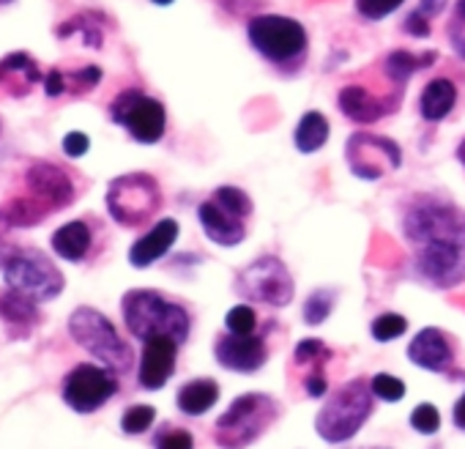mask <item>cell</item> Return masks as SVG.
Segmentation results:
<instances>
[{
    "label": "cell",
    "instance_id": "obj_1",
    "mask_svg": "<svg viewBox=\"0 0 465 449\" xmlns=\"http://www.w3.org/2000/svg\"><path fill=\"white\" fill-rule=\"evenodd\" d=\"M121 310H124L126 329L143 343L164 334L173 337L178 345H183L189 337V326H192L189 313L181 304L167 302L156 291H129L121 302Z\"/></svg>",
    "mask_w": 465,
    "mask_h": 449
},
{
    "label": "cell",
    "instance_id": "obj_2",
    "mask_svg": "<svg viewBox=\"0 0 465 449\" xmlns=\"http://www.w3.org/2000/svg\"><path fill=\"white\" fill-rule=\"evenodd\" d=\"M277 414L280 408L274 397L261 392L242 394L216 419V444L222 449H244L274 424Z\"/></svg>",
    "mask_w": 465,
    "mask_h": 449
},
{
    "label": "cell",
    "instance_id": "obj_3",
    "mask_svg": "<svg viewBox=\"0 0 465 449\" xmlns=\"http://www.w3.org/2000/svg\"><path fill=\"white\" fill-rule=\"evenodd\" d=\"M402 228L411 244L430 242H465V211L438 195H421L405 211Z\"/></svg>",
    "mask_w": 465,
    "mask_h": 449
},
{
    "label": "cell",
    "instance_id": "obj_4",
    "mask_svg": "<svg viewBox=\"0 0 465 449\" xmlns=\"http://www.w3.org/2000/svg\"><path fill=\"white\" fill-rule=\"evenodd\" d=\"M372 414V389L361 378L340 386L329 403L318 411V435L329 444H342L353 438Z\"/></svg>",
    "mask_w": 465,
    "mask_h": 449
},
{
    "label": "cell",
    "instance_id": "obj_5",
    "mask_svg": "<svg viewBox=\"0 0 465 449\" xmlns=\"http://www.w3.org/2000/svg\"><path fill=\"white\" fill-rule=\"evenodd\" d=\"M69 332L107 370H113V373H129L132 370V364H134L132 345L126 340H121V334L115 332L110 318H104L99 310H94V307L74 310L69 318Z\"/></svg>",
    "mask_w": 465,
    "mask_h": 449
},
{
    "label": "cell",
    "instance_id": "obj_6",
    "mask_svg": "<svg viewBox=\"0 0 465 449\" xmlns=\"http://www.w3.org/2000/svg\"><path fill=\"white\" fill-rule=\"evenodd\" d=\"M247 39L250 45L274 66H288V64H302L307 55V28L282 15H258L247 25Z\"/></svg>",
    "mask_w": 465,
    "mask_h": 449
},
{
    "label": "cell",
    "instance_id": "obj_7",
    "mask_svg": "<svg viewBox=\"0 0 465 449\" xmlns=\"http://www.w3.org/2000/svg\"><path fill=\"white\" fill-rule=\"evenodd\" d=\"M107 208L124 228H140L162 208V189L148 173H126L110 184Z\"/></svg>",
    "mask_w": 465,
    "mask_h": 449
},
{
    "label": "cell",
    "instance_id": "obj_8",
    "mask_svg": "<svg viewBox=\"0 0 465 449\" xmlns=\"http://www.w3.org/2000/svg\"><path fill=\"white\" fill-rule=\"evenodd\" d=\"M4 277L12 291L28 296L31 302H50L64 291V274L39 250L12 253L4 264Z\"/></svg>",
    "mask_w": 465,
    "mask_h": 449
},
{
    "label": "cell",
    "instance_id": "obj_9",
    "mask_svg": "<svg viewBox=\"0 0 465 449\" xmlns=\"http://www.w3.org/2000/svg\"><path fill=\"white\" fill-rule=\"evenodd\" d=\"M110 118L145 145L159 143L167 129L164 105L153 96H145L140 88H126L124 94H118L110 105Z\"/></svg>",
    "mask_w": 465,
    "mask_h": 449
},
{
    "label": "cell",
    "instance_id": "obj_10",
    "mask_svg": "<svg viewBox=\"0 0 465 449\" xmlns=\"http://www.w3.org/2000/svg\"><path fill=\"white\" fill-rule=\"evenodd\" d=\"M236 288L247 299L261 302V304H272V307L291 304L293 294H296V285H293V277H291L288 266L274 255H266V258H258L255 264H250L239 274Z\"/></svg>",
    "mask_w": 465,
    "mask_h": 449
},
{
    "label": "cell",
    "instance_id": "obj_11",
    "mask_svg": "<svg viewBox=\"0 0 465 449\" xmlns=\"http://www.w3.org/2000/svg\"><path fill=\"white\" fill-rule=\"evenodd\" d=\"M348 167L356 178L364 181H378L389 170H397L402 165V151L391 137L383 135H370V132H356L348 137L345 145Z\"/></svg>",
    "mask_w": 465,
    "mask_h": 449
},
{
    "label": "cell",
    "instance_id": "obj_12",
    "mask_svg": "<svg viewBox=\"0 0 465 449\" xmlns=\"http://www.w3.org/2000/svg\"><path fill=\"white\" fill-rule=\"evenodd\" d=\"M118 392L115 373L96 364H77L64 381V400L80 414L102 408Z\"/></svg>",
    "mask_w": 465,
    "mask_h": 449
},
{
    "label": "cell",
    "instance_id": "obj_13",
    "mask_svg": "<svg viewBox=\"0 0 465 449\" xmlns=\"http://www.w3.org/2000/svg\"><path fill=\"white\" fill-rule=\"evenodd\" d=\"M416 272L435 288H451L465 277V242H430L416 247Z\"/></svg>",
    "mask_w": 465,
    "mask_h": 449
},
{
    "label": "cell",
    "instance_id": "obj_14",
    "mask_svg": "<svg viewBox=\"0 0 465 449\" xmlns=\"http://www.w3.org/2000/svg\"><path fill=\"white\" fill-rule=\"evenodd\" d=\"M25 195L39 203L47 214L66 208L74 200V184L66 170L50 165V162H31L25 170Z\"/></svg>",
    "mask_w": 465,
    "mask_h": 449
},
{
    "label": "cell",
    "instance_id": "obj_15",
    "mask_svg": "<svg viewBox=\"0 0 465 449\" xmlns=\"http://www.w3.org/2000/svg\"><path fill=\"white\" fill-rule=\"evenodd\" d=\"M216 362L232 373H255L266 364V337L258 334H224L213 345Z\"/></svg>",
    "mask_w": 465,
    "mask_h": 449
},
{
    "label": "cell",
    "instance_id": "obj_16",
    "mask_svg": "<svg viewBox=\"0 0 465 449\" xmlns=\"http://www.w3.org/2000/svg\"><path fill=\"white\" fill-rule=\"evenodd\" d=\"M340 113L356 124H378L381 118L391 115L400 105V94H389V96H375L370 88L364 85H345L337 96Z\"/></svg>",
    "mask_w": 465,
    "mask_h": 449
},
{
    "label": "cell",
    "instance_id": "obj_17",
    "mask_svg": "<svg viewBox=\"0 0 465 449\" xmlns=\"http://www.w3.org/2000/svg\"><path fill=\"white\" fill-rule=\"evenodd\" d=\"M175 356H178V343L173 337H151L145 340L143 356H140V386L143 389H162L167 378L175 373Z\"/></svg>",
    "mask_w": 465,
    "mask_h": 449
},
{
    "label": "cell",
    "instance_id": "obj_18",
    "mask_svg": "<svg viewBox=\"0 0 465 449\" xmlns=\"http://www.w3.org/2000/svg\"><path fill=\"white\" fill-rule=\"evenodd\" d=\"M408 359L430 373H446L451 375V367H454V348L449 343V337L435 329V326H427L421 329L411 345H408Z\"/></svg>",
    "mask_w": 465,
    "mask_h": 449
},
{
    "label": "cell",
    "instance_id": "obj_19",
    "mask_svg": "<svg viewBox=\"0 0 465 449\" xmlns=\"http://www.w3.org/2000/svg\"><path fill=\"white\" fill-rule=\"evenodd\" d=\"M197 219H200V224H203L205 236H208L213 244H219V247H236V244H242L244 236H247L244 219L236 216V214H230V211H224L213 197L205 200V203H200Z\"/></svg>",
    "mask_w": 465,
    "mask_h": 449
},
{
    "label": "cell",
    "instance_id": "obj_20",
    "mask_svg": "<svg viewBox=\"0 0 465 449\" xmlns=\"http://www.w3.org/2000/svg\"><path fill=\"white\" fill-rule=\"evenodd\" d=\"M178 231H181V228H178V222H175V219H162V222H156L143 239H137V242L132 244V250H129V264H132L134 269H145V266L156 264L159 258H164V255L170 253V247H173L175 239H178Z\"/></svg>",
    "mask_w": 465,
    "mask_h": 449
},
{
    "label": "cell",
    "instance_id": "obj_21",
    "mask_svg": "<svg viewBox=\"0 0 465 449\" xmlns=\"http://www.w3.org/2000/svg\"><path fill=\"white\" fill-rule=\"evenodd\" d=\"M329 356H331V351H329L321 340H315V337L302 340L299 348H296V354H293L296 367H312V373H307V375L302 378L304 392H307L310 397H323V394L329 392V381H326V375H323V364H326L323 359H329Z\"/></svg>",
    "mask_w": 465,
    "mask_h": 449
},
{
    "label": "cell",
    "instance_id": "obj_22",
    "mask_svg": "<svg viewBox=\"0 0 465 449\" xmlns=\"http://www.w3.org/2000/svg\"><path fill=\"white\" fill-rule=\"evenodd\" d=\"M39 80V64L28 53H12L0 61V85H6V94L12 96H25Z\"/></svg>",
    "mask_w": 465,
    "mask_h": 449
},
{
    "label": "cell",
    "instance_id": "obj_23",
    "mask_svg": "<svg viewBox=\"0 0 465 449\" xmlns=\"http://www.w3.org/2000/svg\"><path fill=\"white\" fill-rule=\"evenodd\" d=\"M457 105V85L449 77H435L424 85L419 99V113L427 124L443 121Z\"/></svg>",
    "mask_w": 465,
    "mask_h": 449
},
{
    "label": "cell",
    "instance_id": "obj_24",
    "mask_svg": "<svg viewBox=\"0 0 465 449\" xmlns=\"http://www.w3.org/2000/svg\"><path fill=\"white\" fill-rule=\"evenodd\" d=\"M91 242H94V234L88 228V222H83V219L66 222L64 228H58L53 234V250L58 253V258L72 261V264H80L88 255Z\"/></svg>",
    "mask_w": 465,
    "mask_h": 449
},
{
    "label": "cell",
    "instance_id": "obj_25",
    "mask_svg": "<svg viewBox=\"0 0 465 449\" xmlns=\"http://www.w3.org/2000/svg\"><path fill=\"white\" fill-rule=\"evenodd\" d=\"M219 400V386L216 381L211 378H197V381H189L178 389V408L186 414V416H200L205 411H211Z\"/></svg>",
    "mask_w": 465,
    "mask_h": 449
},
{
    "label": "cell",
    "instance_id": "obj_26",
    "mask_svg": "<svg viewBox=\"0 0 465 449\" xmlns=\"http://www.w3.org/2000/svg\"><path fill=\"white\" fill-rule=\"evenodd\" d=\"M293 140H296V148L302 154L321 151L329 143V121H326V115L318 113V110L304 113L302 121H299V126H296V137Z\"/></svg>",
    "mask_w": 465,
    "mask_h": 449
},
{
    "label": "cell",
    "instance_id": "obj_27",
    "mask_svg": "<svg viewBox=\"0 0 465 449\" xmlns=\"http://www.w3.org/2000/svg\"><path fill=\"white\" fill-rule=\"evenodd\" d=\"M0 318H4L6 324L34 326L39 321V310H36V302H31L28 296L9 288V291L0 294Z\"/></svg>",
    "mask_w": 465,
    "mask_h": 449
},
{
    "label": "cell",
    "instance_id": "obj_28",
    "mask_svg": "<svg viewBox=\"0 0 465 449\" xmlns=\"http://www.w3.org/2000/svg\"><path fill=\"white\" fill-rule=\"evenodd\" d=\"M419 69H421L419 55H413V53H408V50H394V53H389L386 61H383L386 77H389L394 85H400V88H402Z\"/></svg>",
    "mask_w": 465,
    "mask_h": 449
},
{
    "label": "cell",
    "instance_id": "obj_29",
    "mask_svg": "<svg viewBox=\"0 0 465 449\" xmlns=\"http://www.w3.org/2000/svg\"><path fill=\"white\" fill-rule=\"evenodd\" d=\"M211 197H213L224 211L236 214V216H242V219H247V216L252 214V200H250V195H247L244 189H239V186H219V189H213Z\"/></svg>",
    "mask_w": 465,
    "mask_h": 449
},
{
    "label": "cell",
    "instance_id": "obj_30",
    "mask_svg": "<svg viewBox=\"0 0 465 449\" xmlns=\"http://www.w3.org/2000/svg\"><path fill=\"white\" fill-rule=\"evenodd\" d=\"M74 31H80L85 36V45L94 47V50H102L104 45V36H102V28H99V20H91V15H80V17H72L69 23H64L58 28V36H72Z\"/></svg>",
    "mask_w": 465,
    "mask_h": 449
},
{
    "label": "cell",
    "instance_id": "obj_31",
    "mask_svg": "<svg viewBox=\"0 0 465 449\" xmlns=\"http://www.w3.org/2000/svg\"><path fill=\"white\" fill-rule=\"evenodd\" d=\"M224 326H227L230 334H255V329H258V315H255V310H252L250 304H236V307H232V310L227 313Z\"/></svg>",
    "mask_w": 465,
    "mask_h": 449
},
{
    "label": "cell",
    "instance_id": "obj_32",
    "mask_svg": "<svg viewBox=\"0 0 465 449\" xmlns=\"http://www.w3.org/2000/svg\"><path fill=\"white\" fill-rule=\"evenodd\" d=\"M334 294L331 291H315L307 302H304V321L318 326L329 318V313L334 310Z\"/></svg>",
    "mask_w": 465,
    "mask_h": 449
},
{
    "label": "cell",
    "instance_id": "obj_33",
    "mask_svg": "<svg viewBox=\"0 0 465 449\" xmlns=\"http://www.w3.org/2000/svg\"><path fill=\"white\" fill-rule=\"evenodd\" d=\"M405 329H408V321H405L400 313H386V315L375 318L372 326H370V332H372V337H375L378 343L397 340L400 334H405Z\"/></svg>",
    "mask_w": 465,
    "mask_h": 449
},
{
    "label": "cell",
    "instance_id": "obj_34",
    "mask_svg": "<svg viewBox=\"0 0 465 449\" xmlns=\"http://www.w3.org/2000/svg\"><path fill=\"white\" fill-rule=\"evenodd\" d=\"M370 389H372L375 397H381V400H386V403H397V400L405 397V384H402L400 378L389 375V373L372 375V378H370Z\"/></svg>",
    "mask_w": 465,
    "mask_h": 449
},
{
    "label": "cell",
    "instance_id": "obj_35",
    "mask_svg": "<svg viewBox=\"0 0 465 449\" xmlns=\"http://www.w3.org/2000/svg\"><path fill=\"white\" fill-rule=\"evenodd\" d=\"M153 419H156L153 405H132V408L124 414L121 427H124V433H129V435H140V433H145V430L153 424Z\"/></svg>",
    "mask_w": 465,
    "mask_h": 449
},
{
    "label": "cell",
    "instance_id": "obj_36",
    "mask_svg": "<svg viewBox=\"0 0 465 449\" xmlns=\"http://www.w3.org/2000/svg\"><path fill=\"white\" fill-rule=\"evenodd\" d=\"M99 80H102L99 66H83V69L66 75V94H88V91H94L99 85Z\"/></svg>",
    "mask_w": 465,
    "mask_h": 449
},
{
    "label": "cell",
    "instance_id": "obj_37",
    "mask_svg": "<svg viewBox=\"0 0 465 449\" xmlns=\"http://www.w3.org/2000/svg\"><path fill=\"white\" fill-rule=\"evenodd\" d=\"M411 424H413V430H416V433H421V435H432V433H438V427H440V414H438V408H435L432 403H421V405H416V408H413V414H411Z\"/></svg>",
    "mask_w": 465,
    "mask_h": 449
},
{
    "label": "cell",
    "instance_id": "obj_38",
    "mask_svg": "<svg viewBox=\"0 0 465 449\" xmlns=\"http://www.w3.org/2000/svg\"><path fill=\"white\" fill-rule=\"evenodd\" d=\"M405 4V0H356V12L364 17V20H383L389 17L391 12H397L400 6Z\"/></svg>",
    "mask_w": 465,
    "mask_h": 449
},
{
    "label": "cell",
    "instance_id": "obj_39",
    "mask_svg": "<svg viewBox=\"0 0 465 449\" xmlns=\"http://www.w3.org/2000/svg\"><path fill=\"white\" fill-rule=\"evenodd\" d=\"M156 449H194V438L186 430H164L156 438Z\"/></svg>",
    "mask_w": 465,
    "mask_h": 449
},
{
    "label": "cell",
    "instance_id": "obj_40",
    "mask_svg": "<svg viewBox=\"0 0 465 449\" xmlns=\"http://www.w3.org/2000/svg\"><path fill=\"white\" fill-rule=\"evenodd\" d=\"M88 148H91V140H88V135H83V132H69V135L64 137V154L72 156V159L85 156Z\"/></svg>",
    "mask_w": 465,
    "mask_h": 449
},
{
    "label": "cell",
    "instance_id": "obj_41",
    "mask_svg": "<svg viewBox=\"0 0 465 449\" xmlns=\"http://www.w3.org/2000/svg\"><path fill=\"white\" fill-rule=\"evenodd\" d=\"M405 34H411L416 39H427L430 36V20L421 12H411L405 20Z\"/></svg>",
    "mask_w": 465,
    "mask_h": 449
},
{
    "label": "cell",
    "instance_id": "obj_42",
    "mask_svg": "<svg viewBox=\"0 0 465 449\" xmlns=\"http://www.w3.org/2000/svg\"><path fill=\"white\" fill-rule=\"evenodd\" d=\"M45 91H47V96H64L66 94V75L61 72V69H53L50 75H47V80H45Z\"/></svg>",
    "mask_w": 465,
    "mask_h": 449
},
{
    "label": "cell",
    "instance_id": "obj_43",
    "mask_svg": "<svg viewBox=\"0 0 465 449\" xmlns=\"http://www.w3.org/2000/svg\"><path fill=\"white\" fill-rule=\"evenodd\" d=\"M443 9H446V0H421L416 12H421L424 17H438Z\"/></svg>",
    "mask_w": 465,
    "mask_h": 449
},
{
    "label": "cell",
    "instance_id": "obj_44",
    "mask_svg": "<svg viewBox=\"0 0 465 449\" xmlns=\"http://www.w3.org/2000/svg\"><path fill=\"white\" fill-rule=\"evenodd\" d=\"M454 424L460 427V430H465V394L457 400V405H454Z\"/></svg>",
    "mask_w": 465,
    "mask_h": 449
},
{
    "label": "cell",
    "instance_id": "obj_45",
    "mask_svg": "<svg viewBox=\"0 0 465 449\" xmlns=\"http://www.w3.org/2000/svg\"><path fill=\"white\" fill-rule=\"evenodd\" d=\"M451 47H454V53L465 61V36H460L457 31H451Z\"/></svg>",
    "mask_w": 465,
    "mask_h": 449
},
{
    "label": "cell",
    "instance_id": "obj_46",
    "mask_svg": "<svg viewBox=\"0 0 465 449\" xmlns=\"http://www.w3.org/2000/svg\"><path fill=\"white\" fill-rule=\"evenodd\" d=\"M454 25H465V0H457V6H454Z\"/></svg>",
    "mask_w": 465,
    "mask_h": 449
},
{
    "label": "cell",
    "instance_id": "obj_47",
    "mask_svg": "<svg viewBox=\"0 0 465 449\" xmlns=\"http://www.w3.org/2000/svg\"><path fill=\"white\" fill-rule=\"evenodd\" d=\"M457 159L465 165V140H462V143H460V148H457Z\"/></svg>",
    "mask_w": 465,
    "mask_h": 449
},
{
    "label": "cell",
    "instance_id": "obj_48",
    "mask_svg": "<svg viewBox=\"0 0 465 449\" xmlns=\"http://www.w3.org/2000/svg\"><path fill=\"white\" fill-rule=\"evenodd\" d=\"M151 4H156V6H170L173 0H151Z\"/></svg>",
    "mask_w": 465,
    "mask_h": 449
},
{
    "label": "cell",
    "instance_id": "obj_49",
    "mask_svg": "<svg viewBox=\"0 0 465 449\" xmlns=\"http://www.w3.org/2000/svg\"><path fill=\"white\" fill-rule=\"evenodd\" d=\"M12 4V0H0V6H9Z\"/></svg>",
    "mask_w": 465,
    "mask_h": 449
}]
</instances>
